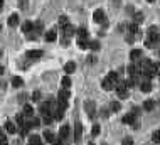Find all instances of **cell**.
<instances>
[{
	"mask_svg": "<svg viewBox=\"0 0 160 145\" xmlns=\"http://www.w3.org/2000/svg\"><path fill=\"white\" fill-rule=\"evenodd\" d=\"M128 32L130 34H138V24H137V22L130 24V26H128Z\"/></svg>",
	"mask_w": 160,
	"mask_h": 145,
	"instance_id": "cell-27",
	"label": "cell"
},
{
	"mask_svg": "<svg viewBox=\"0 0 160 145\" xmlns=\"http://www.w3.org/2000/svg\"><path fill=\"white\" fill-rule=\"evenodd\" d=\"M4 128L7 130V133H15V132H17V128H15V125L12 123V122H5Z\"/></svg>",
	"mask_w": 160,
	"mask_h": 145,
	"instance_id": "cell-19",
	"label": "cell"
},
{
	"mask_svg": "<svg viewBox=\"0 0 160 145\" xmlns=\"http://www.w3.org/2000/svg\"><path fill=\"white\" fill-rule=\"evenodd\" d=\"M125 41H127V42H133V41H135V37H133V34H130V32H128V36L127 37H125Z\"/></svg>",
	"mask_w": 160,
	"mask_h": 145,
	"instance_id": "cell-41",
	"label": "cell"
},
{
	"mask_svg": "<svg viewBox=\"0 0 160 145\" xmlns=\"http://www.w3.org/2000/svg\"><path fill=\"white\" fill-rule=\"evenodd\" d=\"M22 30L26 34H29V32H32L34 30V22H30V20H26L24 24H22Z\"/></svg>",
	"mask_w": 160,
	"mask_h": 145,
	"instance_id": "cell-8",
	"label": "cell"
},
{
	"mask_svg": "<svg viewBox=\"0 0 160 145\" xmlns=\"http://www.w3.org/2000/svg\"><path fill=\"white\" fill-rule=\"evenodd\" d=\"M120 108H121V105L118 101H113L111 103V111H120Z\"/></svg>",
	"mask_w": 160,
	"mask_h": 145,
	"instance_id": "cell-36",
	"label": "cell"
},
{
	"mask_svg": "<svg viewBox=\"0 0 160 145\" xmlns=\"http://www.w3.org/2000/svg\"><path fill=\"white\" fill-rule=\"evenodd\" d=\"M62 118H64V110L57 108L54 111V120H62Z\"/></svg>",
	"mask_w": 160,
	"mask_h": 145,
	"instance_id": "cell-29",
	"label": "cell"
},
{
	"mask_svg": "<svg viewBox=\"0 0 160 145\" xmlns=\"http://www.w3.org/2000/svg\"><path fill=\"white\" fill-rule=\"evenodd\" d=\"M74 69H76V64H74V62H66V66H64V71L68 72V74L74 72Z\"/></svg>",
	"mask_w": 160,
	"mask_h": 145,
	"instance_id": "cell-24",
	"label": "cell"
},
{
	"mask_svg": "<svg viewBox=\"0 0 160 145\" xmlns=\"http://www.w3.org/2000/svg\"><path fill=\"white\" fill-rule=\"evenodd\" d=\"M52 145H62V138L59 137L57 140H54V142H52Z\"/></svg>",
	"mask_w": 160,
	"mask_h": 145,
	"instance_id": "cell-43",
	"label": "cell"
},
{
	"mask_svg": "<svg viewBox=\"0 0 160 145\" xmlns=\"http://www.w3.org/2000/svg\"><path fill=\"white\" fill-rule=\"evenodd\" d=\"M62 32H64L66 37H73L74 36V27L71 26V24H66V26L62 27Z\"/></svg>",
	"mask_w": 160,
	"mask_h": 145,
	"instance_id": "cell-5",
	"label": "cell"
},
{
	"mask_svg": "<svg viewBox=\"0 0 160 145\" xmlns=\"http://www.w3.org/2000/svg\"><path fill=\"white\" fill-rule=\"evenodd\" d=\"M69 106V103H68V100H62V98H57V108L61 110H66Z\"/></svg>",
	"mask_w": 160,
	"mask_h": 145,
	"instance_id": "cell-25",
	"label": "cell"
},
{
	"mask_svg": "<svg viewBox=\"0 0 160 145\" xmlns=\"http://www.w3.org/2000/svg\"><path fill=\"white\" fill-rule=\"evenodd\" d=\"M69 133H71V128H69V125H64V127H62L61 130H59V137H61L62 140L69 137Z\"/></svg>",
	"mask_w": 160,
	"mask_h": 145,
	"instance_id": "cell-6",
	"label": "cell"
},
{
	"mask_svg": "<svg viewBox=\"0 0 160 145\" xmlns=\"http://www.w3.org/2000/svg\"><path fill=\"white\" fill-rule=\"evenodd\" d=\"M24 115H26L27 118H32V116H34V108L29 105V103H26V105H24Z\"/></svg>",
	"mask_w": 160,
	"mask_h": 145,
	"instance_id": "cell-12",
	"label": "cell"
},
{
	"mask_svg": "<svg viewBox=\"0 0 160 145\" xmlns=\"http://www.w3.org/2000/svg\"><path fill=\"white\" fill-rule=\"evenodd\" d=\"M9 26L10 27H15V26H19V15L17 14H12L10 17H9Z\"/></svg>",
	"mask_w": 160,
	"mask_h": 145,
	"instance_id": "cell-15",
	"label": "cell"
},
{
	"mask_svg": "<svg viewBox=\"0 0 160 145\" xmlns=\"http://www.w3.org/2000/svg\"><path fill=\"white\" fill-rule=\"evenodd\" d=\"M153 106H155V101H153V100H147V101H143V108H145L147 111H152Z\"/></svg>",
	"mask_w": 160,
	"mask_h": 145,
	"instance_id": "cell-23",
	"label": "cell"
},
{
	"mask_svg": "<svg viewBox=\"0 0 160 145\" xmlns=\"http://www.w3.org/2000/svg\"><path fill=\"white\" fill-rule=\"evenodd\" d=\"M127 72H128V76H137V74H138V68L135 64H130L127 68Z\"/></svg>",
	"mask_w": 160,
	"mask_h": 145,
	"instance_id": "cell-20",
	"label": "cell"
},
{
	"mask_svg": "<svg viewBox=\"0 0 160 145\" xmlns=\"http://www.w3.org/2000/svg\"><path fill=\"white\" fill-rule=\"evenodd\" d=\"M32 100H34V101H39V100H40V93H39V91H34V93H32Z\"/></svg>",
	"mask_w": 160,
	"mask_h": 145,
	"instance_id": "cell-40",
	"label": "cell"
},
{
	"mask_svg": "<svg viewBox=\"0 0 160 145\" xmlns=\"http://www.w3.org/2000/svg\"><path fill=\"white\" fill-rule=\"evenodd\" d=\"M19 7L22 10H27V0H19Z\"/></svg>",
	"mask_w": 160,
	"mask_h": 145,
	"instance_id": "cell-38",
	"label": "cell"
},
{
	"mask_svg": "<svg viewBox=\"0 0 160 145\" xmlns=\"http://www.w3.org/2000/svg\"><path fill=\"white\" fill-rule=\"evenodd\" d=\"M93 20L95 22H98V24H101V22H105L106 24V19H105V12L101 10V9H98V10L93 14Z\"/></svg>",
	"mask_w": 160,
	"mask_h": 145,
	"instance_id": "cell-3",
	"label": "cell"
},
{
	"mask_svg": "<svg viewBox=\"0 0 160 145\" xmlns=\"http://www.w3.org/2000/svg\"><path fill=\"white\" fill-rule=\"evenodd\" d=\"M89 49L98 51V49H99V42H98V41H91V42H89Z\"/></svg>",
	"mask_w": 160,
	"mask_h": 145,
	"instance_id": "cell-32",
	"label": "cell"
},
{
	"mask_svg": "<svg viewBox=\"0 0 160 145\" xmlns=\"http://www.w3.org/2000/svg\"><path fill=\"white\" fill-rule=\"evenodd\" d=\"M22 84H24V81H22V78L15 76L14 80H12V86H14V88H20Z\"/></svg>",
	"mask_w": 160,
	"mask_h": 145,
	"instance_id": "cell-28",
	"label": "cell"
},
{
	"mask_svg": "<svg viewBox=\"0 0 160 145\" xmlns=\"http://www.w3.org/2000/svg\"><path fill=\"white\" fill-rule=\"evenodd\" d=\"M69 86H71L69 76H64V78H62V88H69Z\"/></svg>",
	"mask_w": 160,
	"mask_h": 145,
	"instance_id": "cell-34",
	"label": "cell"
},
{
	"mask_svg": "<svg viewBox=\"0 0 160 145\" xmlns=\"http://www.w3.org/2000/svg\"><path fill=\"white\" fill-rule=\"evenodd\" d=\"M101 86H103V88H105V90H106V91H111V90H115V88H117V84L113 83V81H111V80H110V78H108V76H106V78H105V80H103V81H101Z\"/></svg>",
	"mask_w": 160,
	"mask_h": 145,
	"instance_id": "cell-4",
	"label": "cell"
},
{
	"mask_svg": "<svg viewBox=\"0 0 160 145\" xmlns=\"http://www.w3.org/2000/svg\"><path fill=\"white\" fill-rule=\"evenodd\" d=\"M2 145H7V142H5V143H2Z\"/></svg>",
	"mask_w": 160,
	"mask_h": 145,
	"instance_id": "cell-45",
	"label": "cell"
},
{
	"mask_svg": "<svg viewBox=\"0 0 160 145\" xmlns=\"http://www.w3.org/2000/svg\"><path fill=\"white\" fill-rule=\"evenodd\" d=\"M0 140H2V143H5V142H7V137H5V133H4V132L0 133Z\"/></svg>",
	"mask_w": 160,
	"mask_h": 145,
	"instance_id": "cell-42",
	"label": "cell"
},
{
	"mask_svg": "<svg viewBox=\"0 0 160 145\" xmlns=\"http://www.w3.org/2000/svg\"><path fill=\"white\" fill-rule=\"evenodd\" d=\"M81 135H83V127H81V123H76V127H74V140L79 142Z\"/></svg>",
	"mask_w": 160,
	"mask_h": 145,
	"instance_id": "cell-7",
	"label": "cell"
},
{
	"mask_svg": "<svg viewBox=\"0 0 160 145\" xmlns=\"http://www.w3.org/2000/svg\"><path fill=\"white\" fill-rule=\"evenodd\" d=\"M108 78H110V80H111V81H113V83H115V84H118V74H117V72H115V71L108 72Z\"/></svg>",
	"mask_w": 160,
	"mask_h": 145,
	"instance_id": "cell-31",
	"label": "cell"
},
{
	"mask_svg": "<svg viewBox=\"0 0 160 145\" xmlns=\"http://www.w3.org/2000/svg\"><path fill=\"white\" fill-rule=\"evenodd\" d=\"M88 145H95V143H88Z\"/></svg>",
	"mask_w": 160,
	"mask_h": 145,
	"instance_id": "cell-46",
	"label": "cell"
},
{
	"mask_svg": "<svg viewBox=\"0 0 160 145\" xmlns=\"http://www.w3.org/2000/svg\"><path fill=\"white\" fill-rule=\"evenodd\" d=\"M152 142H153V143H160V130H155V132H153Z\"/></svg>",
	"mask_w": 160,
	"mask_h": 145,
	"instance_id": "cell-30",
	"label": "cell"
},
{
	"mask_svg": "<svg viewBox=\"0 0 160 145\" xmlns=\"http://www.w3.org/2000/svg\"><path fill=\"white\" fill-rule=\"evenodd\" d=\"M27 58L29 59H39V58H42V52L40 51H29L27 52Z\"/></svg>",
	"mask_w": 160,
	"mask_h": 145,
	"instance_id": "cell-22",
	"label": "cell"
},
{
	"mask_svg": "<svg viewBox=\"0 0 160 145\" xmlns=\"http://www.w3.org/2000/svg\"><path fill=\"white\" fill-rule=\"evenodd\" d=\"M117 93H118V96H120L121 100H125V98H128V91H127V84H125V81H118V84H117Z\"/></svg>",
	"mask_w": 160,
	"mask_h": 145,
	"instance_id": "cell-1",
	"label": "cell"
},
{
	"mask_svg": "<svg viewBox=\"0 0 160 145\" xmlns=\"http://www.w3.org/2000/svg\"><path fill=\"white\" fill-rule=\"evenodd\" d=\"M66 24H69V22H68V17H66V15H61V17H59V26L64 27Z\"/></svg>",
	"mask_w": 160,
	"mask_h": 145,
	"instance_id": "cell-35",
	"label": "cell"
},
{
	"mask_svg": "<svg viewBox=\"0 0 160 145\" xmlns=\"http://www.w3.org/2000/svg\"><path fill=\"white\" fill-rule=\"evenodd\" d=\"M84 110H86V113H88V116H89V118H95V115H96L95 101H86V103H84Z\"/></svg>",
	"mask_w": 160,
	"mask_h": 145,
	"instance_id": "cell-2",
	"label": "cell"
},
{
	"mask_svg": "<svg viewBox=\"0 0 160 145\" xmlns=\"http://www.w3.org/2000/svg\"><path fill=\"white\" fill-rule=\"evenodd\" d=\"M71 93L68 91V88H62V90H59V94H57V98H62V100H69Z\"/></svg>",
	"mask_w": 160,
	"mask_h": 145,
	"instance_id": "cell-18",
	"label": "cell"
},
{
	"mask_svg": "<svg viewBox=\"0 0 160 145\" xmlns=\"http://www.w3.org/2000/svg\"><path fill=\"white\" fill-rule=\"evenodd\" d=\"M140 90L143 91V93H148V91H152V84H150V81H143V83L138 84Z\"/></svg>",
	"mask_w": 160,
	"mask_h": 145,
	"instance_id": "cell-17",
	"label": "cell"
},
{
	"mask_svg": "<svg viewBox=\"0 0 160 145\" xmlns=\"http://www.w3.org/2000/svg\"><path fill=\"white\" fill-rule=\"evenodd\" d=\"M147 2H150V4H152V2H155V0H147Z\"/></svg>",
	"mask_w": 160,
	"mask_h": 145,
	"instance_id": "cell-44",
	"label": "cell"
},
{
	"mask_svg": "<svg viewBox=\"0 0 160 145\" xmlns=\"http://www.w3.org/2000/svg\"><path fill=\"white\" fill-rule=\"evenodd\" d=\"M133 22L142 24V22H143V14H142V12H135V14H133Z\"/></svg>",
	"mask_w": 160,
	"mask_h": 145,
	"instance_id": "cell-26",
	"label": "cell"
},
{
	"mask_svg": "<svg viewBox=\"0 0 160 145\" xmlns=\"http://www.w3.org/2000/svg\"><path fill=\"white\" fill-rule=\"evenodd\" d=\"M56 39H57L56 30H49V32H46V41H47V42H54Z\"/></svg>",
	"mask_w": 160,
	"mask_h": 145,
	"instance_id": "cell-16",
	"label": "cell"
},
{
	"mask_svg": "<svg viewBox=\"0 0 160 145\" xmlns=\"http://www.w3.org/2000/svg\"><path fill=\"white\" fill-rule=\"evenodd\" d=\"M27 123H29L30 127H37V125L40 123V122H39V118H36V116H32V118H30L29 122H27Z\"/></svg>",
	"mask_w": 160,
	"mask_h": 145,
	"instance_id": "cell-33",
	"label": "cell"
},
{
	"mask_svg": "<svg viewBox=\"0 0 160 145\" xmlns=\"http://www.w3.org/2000/svg\"><path fill=\"white\" fill-rule=\"evenodd\" d=\"M44 140L47 142V143H52V142L56 140V138H54V135H52V132H51V130H46V132H44Z\"/></svg>",
	"mask_w": 160,
	"mask_h": 145,
	"instance_id": "cell-21",
	"label": "cell"
},
{
	"mask_svg": "<svg viewBox=\"0 0 160 145\" xmlns=\"http://www.w3.org/2000/svg\"><path fill=\"white\" fill-rule=\"evenodd\" d=\"M91 133H93V137L99 135V125H93V128H91Z\"/></svg>",
	"mask_w": 160,
	"mask_h": 145,
	"instance_id": "cell-37",
	"label": "cell"
},
{
	"mask_svg": "<svg viewBox=\"0 0 160 145\" xmlns=\"http://www.w3.org/2000/svg\"><path fill=\"white\" fill-rule=\"evenodd\" d=\"M78 39L79 41H88V30L84 29V27H81V29H78Z\"/></svg>",
	"mask_w": 160,
	"mask_h": 145,
	"instance_id": "cell-14",
	"label": "cell"
},
{
	"mask_svg": "<svg viewBox=\"0 0 160 145\" xmlns=\"http://www.w3.org/2000/svg\"><path fill=\"white\" fill-rule=\"evenodd\" d=\"M150 74H152V76H160V62H152Z\"/></svg>",
	"mask_w": 160,
	"mask_h": 145,
	"instance_id": "cell-10",
	"label": "cell"
},
{
	"mask_svg": "<svg viewBox=\"0 0 160 145\" xmlns=\"http://www.w3.org/2000/svg\"><path fill=\"white\" fill-rule=\"evenodd\" d=\"M135 118H137V115H135V113H128V115L123 116V123L133 125V123H135Z\"/></svg>",
	"mask_w": 160,
	"mask_h": 145,
	"instance_id": "cell-9",
	"label": "cell"
},
{
	"mask_svg": "<svg viewBox=\"0 0 160 145\" xmlns=\"http://www.w3.org/2000/svg\"><path fill=\"white\" fill-rule=\"evenodd\" d=\"M123 145H133V138H131V137L123 138Z\"/></svg>",
	"mask_w": 160,
	"mask_h": 145,
	"instance_id": "cell-39",
	"label": "cell"
},
{
	"mask_svg": "<svg viewBox=\"0 0 160 145\" xmlns=\"http://www.w3.org/2000/svg\"><path fill=\"white\" fill-rule=\"evenodd\" d=\"M29 145H44L39 135H30L29 137Z\"/></svg>",
	"mask_w": 160,
	"mask_h": 145,
	"instance_id": "cell-11",
	"label": "cell"
},
{
	"mask_svg": "<svg viewBox=\"0 0 160 145\" xmlns=\"http://www.w3.org/2000/svg\"><path fill=\"white\" fill-rule=\"evenodd\" d=\"M140 58H142V49H133V51L130 52V59L131 61H138Z\"/></svg>",
	"mask_w": 160,
	"mask_h": 145,
	"instance_id": "cell-13",
	"label": "cell"
}]
</instances>
